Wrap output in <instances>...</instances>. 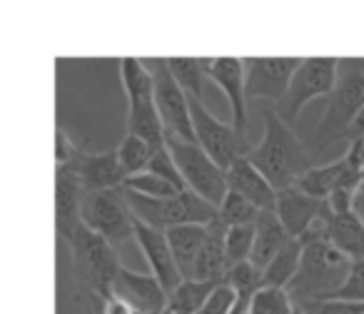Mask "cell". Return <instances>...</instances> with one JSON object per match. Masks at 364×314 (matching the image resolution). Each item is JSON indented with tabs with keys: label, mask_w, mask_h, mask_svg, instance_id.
Instances as JSON below:
<instances>
[{
	"label": "cell",
	"mask_w": 364,
	"mask_h": 314,
	"mask_svg": "<svg viewBox=\"0 0 364 314\" xmlns=\"http://www.w3.org/2000/svg\"><path fill=\"white\" fill-rule=\"evenodd\" d=\"M170 70L175 75V80L180 82V87L188 92L190 97H198L205 102V82L208 77V67L205 60H195V58H167Z\"/></svg>",
	"instance_id": "obj_26"
},
{
	"label": "cell",
	"mask_w": 364,
	"mask_h": 314,
	"mask_svg": "<svg viewBox=\"0 0 364 314\" xmlns=\"http://www.w3.org/2000/svg\"><path fill=\"white\" fill-rule=\"evenodd\" d=\"M297 309L304 314H364L362 302H347V299H314V302H299Z\"/></svg>",
	"instance_id": "obj_33"
},
{
	"label": "cell",
	"mask_w": 364,
	"mask_h": 314,
	"mask_svg": "<svg viewBox=\"0 0 364 314\" xmlns=\"http://www.w3.org/2000/svg\"><path fill=\"white\" fill-rule=\"evenodd\" d=\"M329 210H332L329 202L309 197L307 193H302V190L294 185V188L279 190L277 193V207H274V212L282 220L289 237L302 239L304 234L309 232V227H312L319 217H324Z\"/></svg>",
	"instance_id": "obj_16"
},
{
	"label": "cell",
	"mask_w": 364,
	"mask_h": 314,
	"mask_svg": "<svg viewBox=\"0 0 364 314\" xmlns=\"http://www.w3.org/2000/svg\"><path fill=\"white\" fill-rule=\"evenodd\" d=\"M82 224L105 237L112 247H120L135 237V215L127 202L125 188L97 190L82 197Z\"/></svg>",
	"instance_id": "obj_7"
},
{
	"label": "cell",
	"mask_w": 364,
	"mask_h": 314,
	"mask_svg": "<svg viewBox=\"0 0 364 314\" xmlns=\"http://www.w3.org/2000/svg\"><path fill=\"white\" fill-rule=\"evenodd\" d=\"M262 210L255 207L250 200H245L237 193H228L225 202L220 205V220H223L228 227H240V224H255Z\"/></svg>",
	"instance_id": "obj_31"
},
{
	"label": "cell",
	"mask_w": 364,
	"mask_h": 314,
	"mask_svg": "<svg viewBox=\"0 0 364 314\" xmlns=\"http://www.w3.org/2000/svg\"><path fill=\"white\" fill-rule=\"evenodd\" d=\"M352 259L337 249L329 237H319L312 242H304L299 272L287 287L294 304L314 302V299H329L349 277Z\"/></svg>",
	"instance_id": "obj_4"
},
{
	"label": "cell",
	"mask_w": 364,
	"mask_h": 314,
	"mask_svg": "<svg viewBox=\"0 0 364 314\" xmlns=\"http://www.w3.org/2000/svg\"><path fill=\"white\" fill-rule=\"evenodd\" d=\"M208 77L225 92L232 112V125L247 135V90H245V63L237 58H213L205 60Z\"/></svg>",
	"instance_id": "obj_12"
},
{
	"label": "cell",
	"mask_w": 364,
	"mask_h": 314,
	"mask_svg": "<svg viewBox=\"0 0 364 314\" xmlns=\"http://www.w3.org/2000/svg\"><path fill=\"white\" fill-rule=\"evenodd\" d=\"M362 188H364V183H362Z\"/></svg>",
	"instance_id": "obj_43"
},
{
	"label": "cell",
	"mask_w": 364,
	"mask_h": 314,
	"mask_svg": "<svg viewBox=\"0 0 364 314\" xmlns=\"http://www.w3.org/2000/svg\"><path fill=\"white\" fill-rule=\"evenodd\" d=\"M80 150H82V147L77 145V142L73 140L65 130H60V127H58V132H55V165H58V168H65V165H70Z\"/></svg>",
	"instance_id": "obj_37"
},
{
	"label": "cell",
	"mask_w": 364,
	"mask_h": 314,
	"mask_svg": "<svg viewBox=\"0 0 364 314\" xmlns=\"http://www.w3.org/2000/svg\"><path fill=\"white\" fill-rule=\"evenodd\" d=\"M82 190L75 170L70 165L58 168L55 175V229L63 239H68L82 224Z\"/></svg>",
	"instance_id": "obj_17"
},
{
	"label": "cell",
	"mask_w": 364,
	"mask_h": 314,
	"mask_svg": "<svg viewBox=\"0 0 364 314\" xmlns=\"http://www.w3.org/2000/svg\"><path fill=\"white\" fill-rule=\"evenodd\" d=\"M165 147L170 150L172 160H175L188 190H193L195 195L208 200L210 205L220 207L230 193L228 173L215 163L198 142H188L175 135H165Z\"/></svg>",
	"instance_id": "obj_6"
},
{
	"label": "cell",
	"mask_w": 364,
	"mask_h": 314,
	"mask_svg": "<svg viewBox=\"0 0 364 314\" xmlns=\"http://www.w3.org/2000/svg\"><path fill=\"white\" fill-rule=\"evenodd\" d=\"M112 294L117 299H122L125 304H130L135 312L145 314L165 312L167 299H170V294L165 292V287H162L155 274H140L125 267L117 272L115 284H112Z\"/></svg>",
	"instance_id": "obj_15"
},
{
	"label": "cell",
	"mask_w": 364,
	"mask_h": 314,
	"mask_svg": "<svg viewBox=\"0 0 364 314\" xmlns=\"http://www.w3.org/2000/svg\"><path fill=\"white\" fill-rule=\"evenodd\" d=\"M170 239V249L175 254V262L182 272V279H190L195 272V264L203 252V244L208 239V224H180V227L165 229Z\"/></svg>",
	"instance_id": "obj_21"
},
{
	"label": "cell",
	"mask_w": 364,
	"mask_h": 314,
	"mask_svg": "<svg viewBox=\"0 0 364 314\" xmlns=\"http://www.w3.org/2000/svg\"><path fill=\"white\" fill-rule=\"evenodd\" d=\"M135 314H145V312H135Z\"/></svg>",
	"instance_id": "obj_42"
},
{
	"label": "cell",
	"mask_w": 364,
	"mask_h": 314,
	"mask_svg": "<svg viewBox=\"0 0 364 314\" xmlns=\"http://www.w3.org/2000/svg\"><path fill=\"white\" fill-rule=\"evenodd\" d=\"M152 155H155V147L142 140V137L130 135V132L122 137L120 147H117V157H120V165L127 173V178H132L137 173H145L150 168Z\"/></svg>",
	"instance_id": "obj_27"
},
{
	"label": "cell",
	"mask_w": 364,
	"mask_h": 314,
	"mask_svg": "<svg viewBox=\"0 0 364 314\" xmlns=\"http://www.w3.org/2000/svg\"><path fill=\"white\" fill-rule=\"evenodd\" d=\"M342 178H344V160L339 157L337 163L322 165V168L314 165L309 173H304L302 178H299L297 188L302 190V193H307L309 197L324 200V202H327V200L332 197L334 190L339 188Z\"/></svg>",
	"instance_id": "obj_25"
},
{
	"label": "cell",
	"mask_w": 364,
	"mask_h": 314,
	"mask_svg": "<svg viewBox=\"0 0 364 314\" xmlns=\"http://www.w3.org/2000/svg\"><path fill=\"white\" fill-rule=\"evenodd\" d=\"M70 168L75 170L77 180H80L85 193H97V190H115L125 188L127 173L122 170L117 150H105V152H87L82 147L77 152V157L70 163Z\"/></svg>",
	"instance_id": "obj_14"
},
{
	"label": "cell",
	"mask_w": 364,
	"mask_h": 314,
	"mask_svg": "<svg viewBox=\"0 0 364 314\" xmlns=\"http://www.w3.org/2000/svg\"><path fill=\"white\" fill-rule=\"evenodd\" d=\"M190 115H193V127H195V140H198V145L213 157L225 173H228V168L237 157H245L252 150L247 142V135L235 130V125H228V122L218 120V117L205 107V102L198 100V97H190Z\"/></svg>",
	"instance_id": "obj_9"
},
{
	"label": "cell",
	"mask_w": 364,
	"mask_h": 314,
	"mask_svg": "<svg viewBox=\"0 0 364 314\" xmlns=\"http://www.w3.org/2000/svg\"><path fill=\"white\" fill-rule=\"evenodd\" d=\"M235 302H237V292L223 279V282L215 287V292L210 294V299L205 302V307L200 314H230L235 307Z\"/></svg>",
	"instance_id": "obj_36"
},
{
	"label": "cell",
	"mask_w": 364,
	"mask_h": 314,
	"mask_svg": "<svg viewBox=\"0 0 364 314\" xmlns=\"http://www.w3.org/2000/svg\"><path fill=\"white\" fill-rule=\"evenodd\" d=\"M304 244L302 239H292L267 267L262 269V284L267 287H284L287 289L292 284V279L299 272V262H302Z\"/></svg>",
	"instance_id": "obj_24"
},
{
	"label": "cell",
	"mask_w": 364,
	"mask_h": 314,
	"mask_svg": "<svg viewBox=\"0 0 364 314\" xmlns=\"http://www.w3.org/2000/svg\"><path fill=\"white\" fill-rule=\"evenodd\" d=\"M337 75H339L337 58H307V60H302L299 70L294 72L287 95L277 102L274 112L289 127H294V122L299 120V112H302V107L307 102L317 100V97L332 95L334 85H337Z\"/></svg>",
	"instance_id": "obj_8"
},
{
	"label": "cell",
	"mask_w": 364,
	"mask_h": 314,
	"mask_svg": "<svg viewBox=\"0 0 364 314\" xmlns=\"http://www.w3.org/2000/svg\"><path fill=\"white\" fill-rule=\"evenodd\" d=\"M77 302L85 307V314H97V309H95V304H92V302H87V299H77Z\"/></svg>",
	"instance_id": "obj_40"
},
{
	"label": "cell",
	"mask_w": 364,
	"mask_h": 314,
	"mask_svg": "<svg viewBox=\"0 0 364 314\" xmlns=\"http://www.w3.org/2000/svg\"><path fill=\"white\" fill-rule=\"evenodd\" d=\"M364 110V58L339 60V75L332 95L327 97V107L309 137V150L324 152L334 142L347 140L349 127Z\"/></svg>",
	"instance_id": "obj_3"
},
{
	"label": "cell",
	"mask_w": 364,
	"mask_h": 314,
	"mask_svg": "<svg viewBox=\"0 0 364 314\" xmlns=\"http://www.w3.org/2000/svg\"><path fill=\"white\" fill-rule=\"evenodd\" d=\"M255 247V224H240V227H228L225 237V252H228V269L240 262H247L252 257Z\"/></svg>",
	"instance_id": "obj_30"
},
{
	"label": "cell",
	"mask_w": 364,
	"mask_h": 314,
	"mask_svg": "<svg viewBox=\"0 0 364 314\" xmlns=\"http://www.w3.org/2000/svg\"><path fill=\"white\" fill-rule=\"evenodd\" d=\"M354 137H364V110L359 112V117L354 120V125L347 132V140H354Z\"/></svg>",
	"instance_id": "obj_38"
},
{
	"label": "cell",
	"mask_w": 364,
	"mask_h": 314,
	"mask_svg": "<svg viewBox=\"0 0 364 314\" xmlns=\"http://www.w3.org/2000/svg\"><path fill=\"white\" fill-rule=\"evenodd\" d=\"M225 282L235 289V292H257L262 287V269H257L252 262H240L225 272Z\"/></svg>",
	"instance_id": "obj_32"
},
{
	"label": "cell",
	"mask_w": 364,
	"mask_h": 314,
	"mask_svg": "<svg viewBox=\"0 0 364 314\" xmlns=\"http://www.w3.org/2000/svg\"><path fill=\"white\" fill-rule=\"evenodd\" d=\"M289 242H292V237H289V232L284 229L277 212H274V210H262L257 222H255V247H252L250 262L257 269H264Z\"/></svg>",
	"instance_id": "obj_19"
},
{
	"label": "cell",
	"mask_w": 364,
	"mask_h": 314,
	"mask_svg": "<svg viewBox=\"0 0 364 314\" xmlns=\"http://www.w3.org/2000/svg\"><path fill=\"white\" fill-rule=\"evenodd\" d=\"M225 237H228V224L223 220H215L208 224V239L203 244V252L195 264V272L190 279H205V282H223L228 272V252H225Z\"/></svg>",
	"instance_id": "obj_20"
},
{
	"label": "cell",
	"mask_w": 364,
	"mask_h": 314,
	"mask_svg": "<svg viewBox=\"0 0 364 314\" xmlns=\"http://www.w3.org/2000/svg\"><path fill=\"white\" fill-rule=\"evenodd\" d=\"M125 195L132 207V215L140 222L160 229H172L180 227V224H210L220 217V207L210 205L208 200L195 195L193 190H185V193L167 200L142 197V195H135L130 190H125Z\"/></svg>",
	"instance_id": "obj_5"
},
{
	"label": "cell",
	"mask_w": 364,
	"mask_h": 314,
	"mask_svg": "<svg viewBox=\"0 0 364 314\" xmlns=\"http://www.w3.org/2000/svg\"><path fill=\"white\" fill-rule=\"evenodd\" d=\"M250 314H297V304H294L292 294L284 287H262L255 292L252 304H250Z\"/></svg>",
	"instance_id": "obj_28"
},
{
	"label": "cell",
	"mask_w": 364,
	"mask_h": 314,
	"mask_svg": "<svg viewBox=\"0 0 364 314\" xmlns=\"http://www.w3.org/2000/svg\"><path fill=\"white\" fill-rule=\"evenodd\" d=\"M65 242L73 254V272H75V284L80 292L77 299L102 304L107 297H112V284L122 269L117 247H112L105 237L92 232L85 224H80Z\"/></svg>",
	"instance_id": "obj_2"
},
{
	"label": "cell",
	"mask_w": 364,
	"mask_h": 314,
	"mask_svg": "<svg viewBox=\"0 0 364 314\" xmlns=\"http://www.w3.org/2000/svg\"><path fill=\"white\" fill-rule=\"evenodd\" d=\"M220 282H205V279H182L167 299V309L172 314H200L210 294Z\"/></svg>",
	"instance_id": "obj_23"
},
{
	"label": "cell",
	"mask_w": 364,
	"mask_h": 314,
	"mask_svg": "<svg viewBox=\"0 0 364 314\" xmlns=\"http://www.w3.org/2000/svg\"><path fill=\"white\" fill-rule=\"evenodd\" d=\"M135 242L140 244L142 254H145L147 264H150L152 274L160 279V284L165 287V292L170 294L177 284L182 282V272L175 262V254L170 249V239L167 232L160 227L145 224L135 217Z\"/></svg>",
	"instance_id": "obj_13"
},
{
	"label": "cell",
	"mask_w": 364,
	"mask_h": 314,
	"mask_svg": "<svg viewBox=\"0 0 364 314\" xmlns=\"http://www.w3.org/2000/svg\"><path fill=\"white\" fill-rule=\"evenodd\" d=\"M329 299H347V302H362L364 304V259L352 262L347 282H344Z\"/></svg>",
	"instance_id": "obj_35"
},
{
	"label": "cell",
	"mask_w": 364,
	"mask_h": 314,
	"mask_svg": "<svg viewBox=\"0 0 364 314\" xmlns=\"http://www.w3.org/2000/svg\"><path fill=\"white\" fill-rule=\"evenodd\" d=\"M228 188L230 193L242 195L245 200L259 210H274L277 207V190L272 188L267 178L250 163V157H237L228 168Z\"/></svg>",
	"instance_id": "obj_18"
},
{
	"label": "cell",
	"mask_w": 364,
	"mask_h": 314,
	"mask_svg": "<svg viewBox=\"0 0 364 314\" xmlns=\"http://www.w3.org/2000/svg\"><path fill=\"white\" fill-rule=\"evenodd\" d=\"M312 155L314 152L299 140L294 127H289L274 110L264 112L262 140L247 152L250 163L272 183L277 193L294 188L299 178L314 168Z\"/></svg>",
	"instance_id": "obj_1"
},
{
	"label": "cell",
	"mask_w": 364,
	"mask_h": 314,
	"mask_svg": "<svg viewBox=\"0 0 364 314\" xmlns=\"http://www.w3.org/2000/svg\"><path fill=\"white\" fill-rule=\"evenodd\" d=\"M354 215H357L359 220H362L364 224V188L357 193V200H354Z\"/></svg>",
	"instance_id": "obj_39"
},
{
	"label": "cell",
	"mask_w": 364,
	"mask_h": 314,
	"mask_svg": "<svg viewBox=\"0 0 364 314\" xmlns=\"http://www.w3.org/2000/svg\"><path fill=\"white\" fill-rule=\"evenodd\" d=\"M160 314H172V312H170V309H165V312H160Z\"/></svg>",
	"instance_id": "obj_41"
},
{
	"label": "cell",
	"mask_w": 364,
	"mask_h": 314,
	"mask_svg": "<svg viewBox=\"0 0 364 314\" xmlns=\"http://www.w3.org/2000/svg\"><path fill=\"white\" fill-rule=\"evenodd\" d=\"M125 190H130V193H135V195H142V197H152V200H167V197L180 195V190H177L175 185H170L167 180H162L160 175L150 173V170L127 178Z\"/></svg>",
	"instance_id": "obj_29"
},
{
	"label": "cell",
	"mask_w": 364,
	"mask_h": 314,
	"mask_svg": "<svg viewBox=\"0 0 364 314\" xmlns=\"http://www.w3.org/2000/svg\"><path fill=\"white\" fill-rule=\"evenodd\" d=\"M245 63V90L247 100L267 97L279 102L292 85L294 72L299 70V58H247Z\"/></svg>",
	"instance_id": "obj_11"
},
{
	"label": "cell",
	"mask_w": 364,
	"mask_h": 314,
	"mask_svg": "<svg viewBox=\"0 0 364 314\" xmlns=\"http://www.w3.org/2000/svg\"><path fill=\"white\" fill-rule=\"evenodd\" d=\"M150 173H155V175H160L162 180H167L170 185H175L180 193H185L188 190V185H185V180H182V175H180V170H177V165H175V160H172V155H170V150L167 147H160V150H155V155H152V160H150Z\"/></svg>",
	"instance_id": "obj_34"
},
{
	"label": "cell",
	"mask_w": 364,
	"mask_h": 314,
	"mask_svg": "<svg viewBox=\"0 0 364 314\" xmlns=\"http://www.w3.org/2000/svg\"><path fill=\"white\" fill-rule=\"evenodd\" d=\"M327 237L337 249H342L352 262L364 259V224L362 220L352 212H329L327 220Z\"/></svg>",
	"instance_id": "obj_22"
},
{
	"label": "cell",
	"mask_w": 364,
	"mask_h": 314,
	"mask_svg": "<svg viewBox=\"0 0 364 314\" xmlns=\"http://www.w3.org/2000/svg\"><path fill=\"white\" fill-rule=\"evenodd\" d=\"M147 67H150L152 80H155V105L162 125H165V135L198 142L195 140L193 115H190V97L175 80L167 58H155L147 63Z\"/></svg>",
	"instance_id": "obj_10"
}]
</instances>
